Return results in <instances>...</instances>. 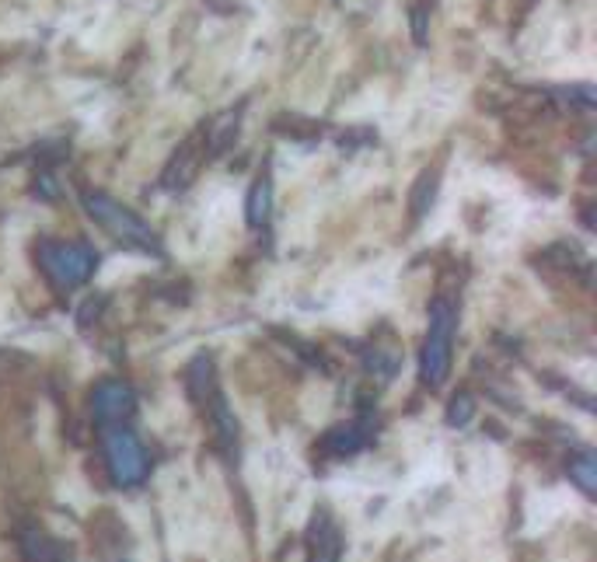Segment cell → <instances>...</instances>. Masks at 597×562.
<instances>
[{"label":"cell","instance_id":"8992f818","mask_svg":"<svg viewBox=\"0 0 597 562\" xmlns=\"http://www.w3.org/2000/svg\"><path fill=\"white\" fill-rule=\"evenodd\" d=\"M308 545H311V562H339V556H343V535H339L336 521L325 510L315 514V521H311Z\"/></svg>","mask_w":597,"mask_h":562},{"label":"cell","instance_id":"277c9868","mask_svg":"<svg viewBox=\"0 0 597 562\" xmlns=\"http://www.w3.org/2000/svg\"><path fill=\"white\" fill-rule=\"evenodd\" d=\"M105 465L119 489H137L147 479V451L137 433L126 426H109L105 430Z\"/></svg>","mask_w":597,"mask_h":562},{"label":"cell","instance_id":"3957f363","mask_svg":"<svg viewBox=\"0 0 597 562\" xmlns=\"http://www.w3.org/2000/svg\"><path fill=\"white\" fill-rule=\"evenodd\" d=\"M39 262L56 287L74 290L95 273L98 252L84 241H39Z\"/></svg>","mask_w":597,"mask_h":562},{"label":"cell","instance_id":"30bf717a","mask_svg":"<svg viewBox=\"0 0 597 562\" xmlns=\"http://www.w3.org/2000/svg\"><path fill=\"white\" fill-rule=\"evenodd\" d=\"M206 409H210V419H213V430H217V440L227 447V451H231V447L238 444V419H234V412H231V405H227V398L217 391V395L206 402Z\"/></svg>","mask_w":597,"mask_h":562},{"label":"cell","instance_id":"5b68a950","mask_svg":"<svg viewBox=\"0 0 597 562\" xmlns=\"http://www.w3.org/2000/svg\"><path fill=\"white\" fill-rule=\"evenodd\" d=\"M91 409L102 423H123V419L133 416L137 409V395L126 381H98L95 391H91Z\"/></svg>","mask_w":597,"mask_h":562},{"label":"cell","instance_id":"5bb4252c","mask_svg":"<svg viewBox=\"0 0 597 562\" xmlns=\"http://www.w3.org/2000/svg\"><path fill=\"white\" fill-rule=\"evenodd\" d=\"M447 426H454V430H461V426H468L475 419V398L468 395V391H461V395H454L451 402H447V412H444Z\"/></svg>","mask_w":597,"mask_h":562},{"label":"cell","instance_id":"ba28073f","mask_svg":"<svg viewBox=\"0 0 597 562\" xmlns=\"http://www.w3.org/2000/svg\"><path fill=\"white\" fill-rule=\"evenodd\" d=\"M186 384H189V391H193L196 402H203V405L217 395V371H213V360L206 357V353H199L193 364H189Z\"/></svg>","mask_w":597,"mask_h":562},{"label":"cell","instance_id":"7c38bea8","mask_svg":"<svg viewBox=\"0 0 597 562\" xmlns=\"http://www.w3.org/2000/svg\"><path fill=\"white\" fill-rule=\"evenodd\" d=\"M196 165H199V154H196L193 140H189V147H182V151L175 154L172 165H168V172H165V186H168V189H182V186H189V182H193V175H196Z\"/></svg>","mask_w":597,"mask_h":562},{"label":"cell","instance_id":"7a4b0ae2","mask_svg":"<svg viewBox=\"0 0 597 562\" xmlns=\"http://www.w3.org/2000/svg\"><path fill=\"white\" fill-rule=\"evenodd\" d=\"M84 210H88L91 217H95L98 224L112 234V238L123 241V245L140 248V252L165 255V245H161V238L151 231V224H147L140 213H133L130 206H123V203H116L112 196H105V192H88V196H84Z\"/></svg>","mask_w":597,"mask_h":562},{"label":"cell","instance_id":"6da1fadb","mask_svg":"<svg viewBox=\"0 0 597 562\" xmlns=\"http://www.w3.org/2000/svg\"><path fill=\"white\" fill-rule=\"evenodd\" d=\"M454 332H458V311L447 297H437L430 304V325H426L423 350H419V377L430 388H440L451 374Z\"/></svg>","mask_w":597,"mask_h":562},{"label":"cell","instance_id":"9a60e30c","mask_svg":"<svg viewBox=\"0 0 597 562\" xmlns=\"http://www.w3.org/2000/svg\"><path fill=\"white\" fill-rule=\"evenodd\" d=\"M433 192H437V172H423L416 189H412V213H416V217H423L433 206Z\"/></svg>","mask_w":597,"mask_h":562},{"label":"cell","instance_id":"8fae6325","mask_svg":"<svg viewBox=\"0 0 597 562\" xmlns=\"http://www.w3.org/2000/svg\"><path fill=\"white\" fill-rule=\"evenodd\" d=\"M245 217L252 227H262L269 217H273V182L269 179H255V186L248 189V206Z\"/></svg>","mask_w":597,"mask_h":562},{"label":"cell","instance_id":"4fadbf2b","mask_svg":"<svg viewBox=\"0 0 597 562\" xmlns=\"http://www.w3.org/2000/svg\"><path fill=\"white\" fill-rule=\"evenodd\" d=\"M570 479L577 482V489L580 493H587V496H594L597 493V461H594V454H577V458L570 461Z\"/></svg>","mask_w":597,"mask_h":562},{"label":"cell","instance_id":"9c48e42d","mask_svg":"<svg viewBox=\"0 0 597 562\" xmlns=\"http://www.w3.org/2000/svg\"><path fill=\"white\" fill-rule=\"evenodd\" d=\"M18 542H21V556H25V562H60V545H56L42 528H25Z\"/></svg>","mask_w":597,"mask_h":562},{"label":"cell","instance_id":"52a82bcc","mask_svg":"<svg viewBox=\"0 0 597 562\" xmlns=\"http://www.w3.org/2000/svg\"><path fill=\"white\" fill-rule=\"evenodd\" d=\"M367 440H371L367 426H360V423H343V426H336V430L325 433L322 447H325L329 454H336V458H350V454L364 451Z\"/></svg>","mask_w":597,"mask_h":562}]
</instances>
